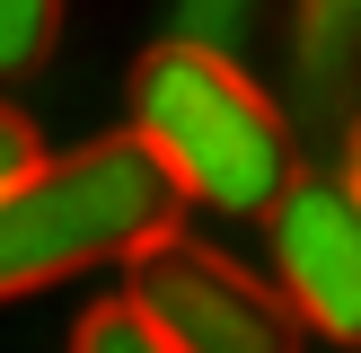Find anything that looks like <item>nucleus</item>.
Returning <instances> with one entry per match:
<instances>
[{
  "label": "nucleus",
  "instance_id": "f257e3e1",
  "mask_svg": "<svg viewBox=\"0 0 361 353\" xmlns=\"http://www.w3.org/2000/svg\"><path fill=\"white\" fill-rule=\"evenodd\" d=\"M133 133L159 150L176 194L212 212H274L300 186L291 115L247 80L229 44L159 35L133 62Z\"/></svg>",
  "mask_w": 361,
  "mask_h": 353
},
{
  "label": "nucleus",
  "instance_id": "f03ea898",
  "mask_svg": "<svg viewBox=\"0 0 361 353\" xmlns=\"http://www.w3.org/2000/svg\"><path fill=\"white\" fill-rule=\"evenodd\" d=\"M176 203L185 194L141 133H106L62 159H35L27 176L0 186V300L141 256L150 239L176 229Z\"/></svg>",
  "mask_w": 361,
  "mask_h": 353
},
{
  "label": "nucleus",
  "instance_id": "7ed1b4c3",
  "mask_svg": "<svg viewBox=\"0 0 361 353\" xmlns=\"http://www.w3.org/2000/svg\"><path fill=\"white\" fill-rule=\"evenodd\" d=\"M123 300H141L176 353H300L309 345V327L282 300V282L247 274L238 256L185 239V229H168L141 256H123Z\"/></svg>",
  "mask_w": 361,
  "mask_h": 353
},
{
  "label": "nucleus",
  "instance_id": "20e7f679",
  "mask_svg": "<svg viewBox=\"0 0 361 353\" xmlns=\"http://www.w3.org/2000/svg\"><path fill=\"white\" fill-rule=\"evenodd\" d=\"M274 274L300 327L361 353V194L353 176H309L274 203Z\"/></svg>",
  "mask_w": 361,
  "mask_h": 353
},
{
  "label": "nucleus",
  "instance_id": "39448f33",
  "mask_svg": "<svg viewBox=\"0 0 361 353\" xmlns=\"http://www.w3.org/2000/svg\"><path fill=\"white\" fill-rule=\"evenodd\" d=\"M291 80L317 106L353 97V80H361V0H300L291 9Z\"/></svg>",
  "mask_w": 361,
  "mask_h": 353
},
{
  "label": "nucleus",
  "instance_id": "423d86ee",
  "mask_svg": "<svg viewBox=\"0 0 361 353\" xmlns=\"http://www.w3.org/2000/svg\"><path fill=\"white\" fill-rule=\"evenodd\" d=\"M71 0H0V80H27L35 62H53Z\"/></svg>",
  "mask_w": 361,
  "mask_h": 353
},
{
  "label": "nucleus",
  "instance_id": "0eeeda50",
  "mask_svg": "<svg viewBox=\"0 0 361 353\" xmlns=\"http://www.w3.org/2000/svg\"><path fill=\"white\" fill-rule=\"evenodd\" d=\"M71 353H176V345L159 335V318L141 300H106V309H88L71 327Z\"/></svg>",
  "mask_w": 361,
  "mask_h": 353
},
{
  "label": "nucleus",
  "instance_id": "6e6552de",
  "mask_svg": "<svg viewBox=\"0 0 361 353\" xmlns=\"http://www.w3.org/2000/svg\"><path fill=\"white\" fill-rule=\"evenodd\" d=\"M247 18H256V0H176V35H194V44H221Z\"/></svg>",
  "mask_w": 361,
  "mask_h": 353
},
{
  "label": "nucleus",
  "instance_id": "1a4fd4ad",
  "mask_svg": "<svg viewBox=\"0 0 361 353\" xmlns=\"http://www.w3.org/2000/svg\"><path fill=\"white\" fill-rule=\"evenodd\" d=\"M35 159H44V141H35V124L18 115V106H0V186H9V176H27Z\"/></svg>",
  "mask_w": 361,
  "mask_h": 353
},
{
  "label": "nucleus",
  "instance_id": "9d476101",
  "mask_svg": "<svg viewBox=\"0 0 361 353\" xmlns=\"http://www.w3.org/2000/svg\"><path fill=\"white\" fill-rule=\"evenodd\" d=\"M344 176H353V194H361V115H353V133H344Z\"/></svg>",
  "mask_w": 361,
  "mask_h": 353
}]
</instances>
